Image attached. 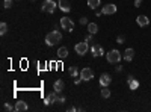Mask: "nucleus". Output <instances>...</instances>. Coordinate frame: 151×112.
I'll return each mask as SVG.
<instances>
[{
  "mask_svg": "<svg viewBox=\"0 0 151 112\" xmlns=\"http://www.w3.org/2000/svg\"><path fill=\"white\" fill-rule=\"evenodd\" d=\"M61 39H62L61 32L59 30H51V32H49V34L45 35V44L50 45V47H53V45H56Z\"/></svg>",
  "mask_w": 151,
  "mask_h": 112,
  "instance_id": "1",
  "label": "nucleus"
},
{
  "mask_svg": "<svg viewBox=\"0 0 151 112\" xmlns=\"http://www.w3.org/2000/svg\"><path fill=\"white\" fill-rule=\"evenodd\" d=\"M106 59H107L109 64H120V61L122 59V55H121V52H118V50H110L106 55Z\"/></svg>",
  "mask_w": 151,
  "mask_h": 112,
  "instance_id": "2",
  "label": "nucleus"
},
{
  "mask_svg": "<svg viewBox=\"0 0 151 112\" xmlns=\"http://www.w3.org/2000/svg\"><path fill=\"white\" fill-rule=\"evenodd\" d=\"M61 27L64 30H67V32H73V29H74V21L70 17H62L61 18Z\"/></svg>",
  "mask_w": 151,
  "mask_h": 112,
  "instance_id": "3",
  "label": "nucleus"
},
{
  "mask_svg": "<svg viewBox=\"0 0 151 112\" xmlns=\"http://www.w3.org/2000/svg\"><path fill=\"white\" fill-rule=\"evenodd\" d=\"M89 49H91V47H89V43H86V41H83V43H79V44H76V47H74L76 53H77V55H80V56L86 55Z\"/></svg>",
  "mask_w": 151,
  "mask_h": 112,
  "instance_id": "4",
  "label": "nucleus"
},
{
  "mask_svg": "<svg viewBox=\"0 0 151 112\" xmlns=\"http://www.w3.org/2000/svg\"><path fill=\"white\" fill-rule=\"evenodd\" d=\"M56 6H57V3L53 2V0H45V2L42 3V11L47 12V14H53V12L56 11Z\"/></svg>",
  "mask_w": 151,
  "mask_h": 112,
  "instance_id": "5",
  "label": "nucleus"
},
{
  "mask_svg": "<svg viewBox=\"0 0 151 112\" xmlns=\"http://www.w3.org/2000/svg\"><path fill=\"white\" fill-rule=\"evenodd\" d=\"M82 77V80H91V79L94 77V71H92V68H89V67H86V68H82V71H80V74H79Z\"/></svg>",
  "mask_w": 151,
  "mask_h": 112,
  "instance_id": "6",
  "label": "nucleus"
},
{
  "mask_svg": "<svg viewBox=\"0 0 151 112\" xmlns=\"http://www.w3.org/2000/svg\"><path fill=\"white\" fill-rule=\"evenodd\" d=\"M57 96H59V94L53 89L51 93L47 94V97L44 98V104H45V106H49V104H51V103H56V102H57Z\"/></svg>",
  "mask_w": 151,
  "mask_h": 112,
  "instance_id": "7",
  "label": "nucleus"
},
{
  "mask_svg": "<svg viewBox=\"0 0 151 112\" xmlns=\"http://www.w3.org/2000/svg\"><path fill=\"white\" fill-rule=\"evenodd\" d=\"M91 53H92L94 58L103 56L104 55V49L101 47V45H98V44H92V45H91Z\"/></svg>",
  "mask_w": 151,
  "mask_h": 112,
  "instance_id": "8",
  "label": "nucleus"
},
{
  "mask_svg": "<svg viewBox=\"0 0 151 112\" xmlns=\"http://www.w3.org/2000/svg\"><path fill=\"white\" fill-rule=\"evenodd\" d=\"M101 12H103V14H106V15H112V14H115V12H116V5H113V3L104 5Z\"/></svg>",
  "mask_w": 151,
  "mask_h": 112,
  "instance_id": "9",
  "label": "nucleus"
},
{
  "mask_svg": "<svg viewBox=\"0 0 151 112\" xmlns=\"http://www.w3.org/2000/svg\"><path fill=\"white\" fill-rule=\"evenodd\" d=\"M57 6H59V9L64 11V12H70L71 11V5H70L68 0H59Z\"/></svg>",
  "mask_w": 151,
  "mask_h": 112,
  "instance_id": "10",
  "label": "nucleus"
},
{
  "mask_svg": "<svg viewBox=\"0 0 151 112\" xmlns=\"http://www.w3.org/2000/svg\"><path fill=\"white\" fill-rule=\"evenodd\" d=\"M110 82H112V77H110V74H107V73L101 74V77H100V85H101V87H109Z\"/></svg>",
  "mask_w": 151,
  "mask_h": 112,
  "instance_id": "11",
  "label": "nucleus"
},
{
  "mask_svg": "<svg viewBox=\"0 0 151 112\" xmlns=\"http://www.w3.org/2000/svg\"><path fill=\"white\" fill-rule=\"evenodd\" d=\"M136 23L141 26V27H143V26H148L150 24V18L147 15H137L136 17Z\"/></svg>",
  "mask_w": 151,
  "mask_h": 112,
  "instance_id": "12",
  "label": "nucleus"
},
{
  "mask_svg": "<svg viewBox=\"0 0 151 112\" xmlns=\"http://www.w3.org/2000/svg\"><path fill=\"white\" fill-rule=\"evenodd\" d=\"M127 83H128V87H130V89H132V91H135V89L139 88V80H137V79H135V77H132V76H128Z\"/></svg>",
  "mask_w": 151,
  "mask_h": 112,
  "instance_id": "13",
  "label": "nucleus"
},
{
  "mask_svg": "<svg viewBox=\"0 0 151 112\" xmlns=\"http://www.w3.org/2000/svg\"><path fill=\"white\" fill-rule=\"evenodd\" d=\"M122 58L126 59L127 62H130V61H132V59L135 58V50H133V49H130V47H128V49H126V52H124Z\"/></svg>",
  "mask_w": 151,
  "mask_h": 112,
  "instance_id": "14",
  "label": "nucleus"
},
{
  "mask_svg": "<svg viewBox=\"0 0 151 112\" xmlns=\"http://www.w3.org/2000/svg\"><path fill=\"white\" fill-rule=\"evenodd\" d=\"M64 88H65V83H64V80H61V79H59V80H56L55 85H53V89L56 91L57 94H61L62 91H64Z\"/></svg>",
  "mask_w": 151,
  "mask_h": 112,
  "instance_id": "15",
  "label": "nucleus"
},
{
  "mask_svg": "<svg viewBox=\"0 0 151 112\" xmlns=\"http://www.w3.org/2000/svg\"><path fill=\"white\" fill-rule=\"evenodd\" d=\"M15 111H18V112H24V111H27V103L23 102V100L17 102V103H15Z\"/></svg>",
  "mask_w": 151,
  "mask_h": 112,
  "instance_id": "16",
  "label": "nucleus"
},
{
  "mask_svg": "<svg viewBox=\"0 0 151 112\" xmlns=\"http://www.w3.org/2000/svg\"><path fill=\"white\" fill-rule=\"evenodd\" d=\"M68 56V49L67 47H61L57 50V58H61V59H65Z\"/></svg>",
  "mask_w": 151,
  "mask_h": 112,
  "instance_id": "17",
  "label": "nucleus"
},
{
  "mask_svg": "<svg viewBox=\"0 0 151 112\" xmlns=\"http://www.w3.org/2000/svg\"><path fill=\"white\" fill-rule=\"evenodd\" d=\"M101 5V0H88V6L91 9H97Z\"/></svg>",
  "mask_w": 151,
  "mask_h": 112,
  "instance_id": "18",
  "label": "nucleus"
},
{
  "mask_svg": "<svg viewBox=\"0 0 151 112\" xmlns=\"http://www.w3.org/2000/svg\"><path fill=\"white\" fill-rule=\"evenodd\" d=\"M88 32H89V34H92V35H95L98 32V26L95 23H89L88 24Z\"/></svg>",
  "mask_w": 151,
  "mask_h": 112,
  "instance_id": "19",
  "label": "nucleus"
},
{
  "mask_svg": "<svg viewBox=\"0 0 151 112\" xmlns=\"http://www.w3.org/2000/svg\"><path fill=\"white\" fill-rule=\"evenodd\" d=\"M68 73H70L71 76H73V77H77L79 74H80V71H79V68H77V67H70Z\"/></svg>",
  "mask_w": 151,
  "mask_h": 112,
  "instance_id": "20",
  "label": "nucleus"
},
{
  "mask_svg": "<svg viewBox=\"0 0 151 112\" xmlns=\"http://www.w3.org/2000/svg\"><path fill=\"white\" fill-rule=\"evenodd\" d=\"M101 97L103 98H109L110 97V89H107V87H103V89H101Z\"/></svg>",
  "mask_w": 151,
  "mask_h": 112,
  "instance_id": "21",
  "label": "nucleus"
},
{
  "mask_svg": "<svg viewBox=\"0 0 151 112\" xmlns=\"http://www.w3.org/2000/svg\"><path fill=\"white\" fill-rule=\"evenodd\" d=\"M6 32H8V24L3 21L2 24H0V34H2V35H6Z\"/></svg>",
  "mask_w": 151,
  "mask_h": 112,
  "instance_id": "22",
  "label": "nucleus"
},
{
  "mask_svg": "<svg viewBox=\"0 0 151 112\" xmlns=\"http://www.w3.org/2000/svg\"><path fill=\"white\" fill-rule=\"evenodd\" d=\"M3 109H5V111H9V112H11V111H14V109H15V106H12L11 103H5V104H3Z\"/></svg>",
  "mask_w": 151,
  "mask_h": 112,
  "instance_id": "23",
  "label": "nucleus"
},
{
  "mask_svg": "<svg viewBox=\"0 0 151 112\" xmlns=\"http://www.w3.org/2000/svg\"><path fill=\"white\" fill-rule=\"evenodd\" d=\"M12 6V0H3V8L5 9H9Z\"/></svg>",
  "mask_w": 151,
  "mask_h": 112,
  "instance_id": "24",
  "label": "nucleus"
},
{
  "mask_svg": "<svg viewBox=\"0 0 151 112\" xmlns=\"http://www.w3.org/2000/svg\"><path fill=\"white\" fill-rule=\"evenodd\" d=\"M80 24H89V21H88V18L86 17H80Z\"/></svg>",
  "mask_w": 151,
  "mask_h": 112,
  "instance_id": "25",
  "label": "nucleus"
},
{
  "mask_svg": "<svg viewBox=\"0 0 151 112\" xmlns=\"http://www.w3.org/2000/svg\"><path fill=\"white\" fill-rule=\"evenodd\" d=\"M92 39H94V36H92V34H89L86 38H85V41L86 43H92Z\"/></svg>",
  "mask_w": 151,
  "mask_h": 112,
  "instance_id": "26",
  "label": "nucleus"
},
{
  "mask_svg": "<svg viewBox=\"0 0 151 112\" xmlns=\"http://www.w3.org/2000/svg\"><path fill=\"white\" fill-rule=\"evenodd\" d=\"M57 102L59 103H65V97L64 96H57Z\"/></svg>",
  "mask_w": 151,
  "mask_h": 112,
  "instance_id": "27",
  "label": "nucleus"
},
{
  "mask_svg": "<svg viewBox=\"0 0 151 112\" xmlns=\"http://www.w3.org/2000/svg\"><path fill=\"white\" fill-rule=\"evenodd\" d=\"M142 2H143V0H135V6H136V8H139V6L142 5Z\"/></svg>",
  "mask_w": 151,
  "mask_h": 112,
  "instance_id": "28",
  "label": "nucleus"
},
{
  "mask_svg": "<svg viewBox=\"0 0 151 112\" xmlns=\"http://www.w3.org/2000/svg\"><path fill=\"white\" fill-rule=\"evenodd\" d=\"M116 43H118V44H122V43H124V36H118V38H116Z\"/></svg>",
  "mask_w": 151,
  "mask_h": 112,
  "instance_id": "29",
  "label": "nucleus"
},
{
  "mask_svg": "<svg viewBox=\"0 0 151 112\" xmlns=\"http://www.w3.org/2000/svg\"><path fill=\"white\" fill-rule=\"evenodd\" d=\"M80 79H82L80 76H79V77H76V79H74V83H76V85H79V83H80Z\"/></svg>",
  "mask_w": 151,
  "mask_h": 112,
  "instance_id": "30",
  "label": "nucleus"
},
{
  "mask_svg": "<svg viewBox=\"0 0 151 112\" xmlns=\"http://www.w3.org/2000/svg\"><path fill=\"white\" fill-rule=\"evenodd\" d=\"M115 70H116V71H121V70H122V67H121V65H120V64H118V65H116V68H115Z\"/></svg>",
  "mask_w": 151,
  "mask_h": 112,
  "instance_id": "31",
  "label": "nucleus"
}]
</instances>
